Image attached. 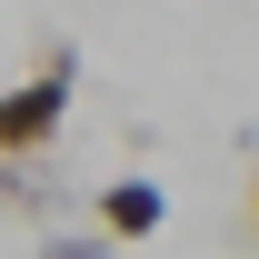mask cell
I'll return each instance as SVG.
<instances>
[{
	"label": "cell",
	"instance_id": "1",
	"mask_svg": "<svg viewBox=\"0 0 259 259\" xmlns=\"http://www.w3.org/2000/svg\"><path fill=\"white\" fill-rule=\"evenodd\" d=\"M70 90H80V50L50 40L30 60V80L0 90V160H40V150L60 140V120H70Z\"/></svg>",
	"mask_w": 259,
	"mask_h": 259
},
{
	"label": "cell",
	"instance_id": "2",
	"mask_svg": "<svg viewBox=\"0 0 259 259\" xmlns=\"http://www.w3.org/2000/svg\"><path fill=\"white\" fill-rule=\"evenodd\" d=\"M160 220H169V199L150 190V180H110V190H100V229H110V239H150Z\"/></svg>",
	"mask_w": 259,
	"mask_h": 259
},
{
	"label": "cell",
	"instance_id": "3",
	"mask_svg": "<svg viewBox=\"0 0 259 259\" xmlns=\"http://www.w3.org/2000/svg\"><path fill=\"white\" fill-rule=\"evenodd\" d=\"M30 259H110V229L100 239H70V229H40V249Z\"/></svg>",
	"mask_w": 259,
	"mask_h": 259
},
{
	"label": "cell",
	"instance_id": "4",
	"mask_svg": "<svg viewBox=\"0 0 259 259\" xmlns=\"http://www.w3.org/2000/svg\"><path fill=\"white\" fill-rule=\"evenodd\" d=\"M249 229H259V180H249Z\"/></svg>",
	"mask_w": 259,
	"mask_h": 259
}]
</instances>
